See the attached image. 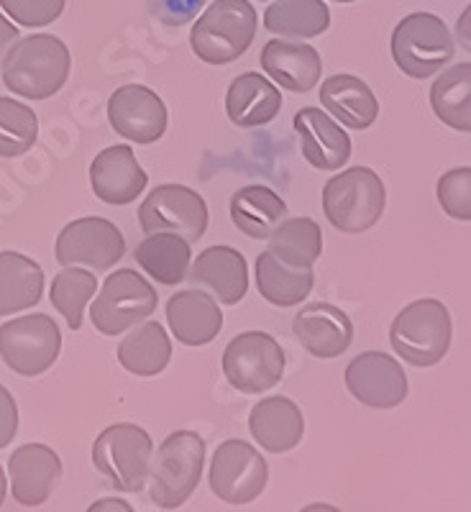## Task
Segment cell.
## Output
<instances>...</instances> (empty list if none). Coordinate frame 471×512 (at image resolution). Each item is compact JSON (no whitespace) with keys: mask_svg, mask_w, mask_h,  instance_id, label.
<instances>
[{"mask_svg":"<svg viewBox=\"0 0 471 512\" xmlns=\"http://www.w3.org/2000/svg\"><path fill=\"white\" fill-rule=\"evenodd\" d=\"M0 67L11 93L29 100H47L57 95L70 77L72 54L57 36L31 34L8 49Z\"/></svg>","mask_w":471,"mask_h":512,"instance_id":"1","label":"cell"},{"mask_svg":"<svg viewBox=\"0 0 471 512\" xmlns=\"http://www.w3.org/2000/svg\"><path fill=\"white\" fill-rule=\"evenodd\" d=\"M149 175L141 169L134 149L126 144L108 146L90 164V185L98 200L108 205H128L146 190Z\"/></svg>","mask_w":471,"mask_h":512,"instance_id":"18","label":"cell"},{"mask_svg":"<svg viewBox=\"0 0 471 512\" xmlns=\"http://www.w3.org/2000/svg\"><path fill=\"white\" fill-rule=\"evenodd\" d=\"M262 67L280 88L290 93H310L320 80L318 49L295 39H272L262 47Z\"/></svg>","mask_w":471,"mask_h":512,"instance_id":"20","label":"cell"},{"mask_svg":"<svg viewBox=\"0 0 471 512\" xmlns=\"http://www.w3.org/2000/svg\"><path fill=\"white\" fill-rule=\"evenodd\" d=\"M292 126L300 136L303 157L310 167L336 172L351 159V136L320 108H300Z\"/></svg>","mask_w":471,"mask_h":512,"instance_id":"19","label":"cell"},{"mask_svg":"<svg viewBox=\"0 0 471 512\" xmlns=\"http://www.w3.org/2000/svg\"><path fill=\"white\" fill-rule=\"evenodd\" d=\"M264 26L285 39H315L331 26V11L323 0H274L264 11Z\"/></svg>","mask_w":471,"mask_h":512,"instance_id":"31","label":"cell"},{"mask_svg":"<svg viewBox=\"0 0 471 512\" xmlns=\"http://www.w3.org/2000/svg\"><path fill=\"white\" fill-rule=\"evenodd\" d=\"M39 139V118L29 105L0 98V157H24Z\"/></svg>","mask_w":471,"mask_h":512,"instance_id":"35","label":"cell"},{"mask_svg":"<svg viewBox=\"0 0 471 512\" xmlns=\"http://www.w3.org/2000/svg\"><path fill=\"white\" fill-rule=\"evenodd\" d=\"M456 41H459L464 52L471 54V3L456 21Z\"/></svg>","mask_w":471,"mask_h":512,"instance_id":"41","label":"cell"},{"mask_svg":"<svg viewBox=\"0 0 471 512\" xmlns=\"http://www.w3.org/2000/svg\"><path fill=\"white\" fill-rule=\"evenodd\" d=\"M98 290V277L88 269H75V267H64L62 272L54 277L52 290H49V297H52V305L64 315L67 326L72 331H80L82 320H85V305L90 303V297Z\"/></svg>","mask_w":471,"mask_h":512,"instance_id":"34","label":"cell"},{"mask_svg":"<svg viewBox=\"0 0 471 512\" xmlns=\"http://www.w3.org/2000/svg\"><path fill=\"white\" fill-rule=\"evenodd\" d=\"M387 205L382 177L369 167H351L323 187V213L341 233H364L379 223Z\"/></svg>","mask_w":471,"mask_h":512,"instance_id":"3","label":"cell"},{"mask_svg":"<svg viewBox=\"0 0 471 512\" xmlns=\"http://www.w3.org/2000/svg\"><path fill=\"white\" fill-rule=\"evenodd\" d=\"M157 310V290L134 269H118L105 277L100 295L93 300L90 320L103 336H121L128 328Z\"/></svg>","mask_w":471,"mask_h":512,"instance_id":"10","label":"cell"},{"mask_svg":"<svg viewBox=\"0 0 471 512\" xmlns=\"http://www.w3.org/2000/svg\"><path fill=\"white\" fill-rule=\"evenodd\" d=\"M18 39H21V36H18L16 26H13L11 21H8V18L0 13V64H3L8 49H11Z\"/></svg>","mask_w":471,"mask_h":512,"instance_id":"40","label":"cell"},{"mask_svg":"<svg viewBox=\"0 0 471 512\" xmlns=\"http://www.w3.org/2000/svg\"><path fill=\"white\" fill-rule=\"evenodd\" d=\"M113 507H116V510H126V512H131V505H126V502H121V500H100L98 505L90 507V512H98V510H113Z\"/></svg>","mask_w":471,"mask_h":512,"instance_id":"42","label":"cell"},{"mask_svg":"<svg viewBox=\"0 0 471 512\" xmlns=\"http://www.w3.org/2000/svg\"><path fill=\"white\" fill-rule=\"evenodd\" d=\"M62 351V333L47 313L13 318L0 326V359L21 377H39L54 367Z\"/></svg>","mask_w":471,"mask_h":512,"instance_id":"9","label":"cell"},{"mask_svg":"<svg viewBox=\"0 0 471 512\" xmlns=\"http://www.w3.org/2000/svg\"><path fill=\"white\" fill-rule=\"evenodd\" d=\"M315 285L313 269H292L282 264L272 251L256 256V287L267 303L277 308H292L310 297Z\"/></svg>","mask_w":471,"mask_h":512,"instance_id":"29","label":"cell"},{"mask_svg":"<svg viewBox=\"0 0 471 512\" xmlns=\"http://www.w3.org/2000/svg\"><path fill=\"white\" fill-rule=\"evenodd\" d=\"M346 387L367 408L390 410L408 397V374L384 351H364L346 367Z\"/></svg>","mask_w":471,"mask_h":512,"instance_id":"14","label":"cell"},{"mask_svg":"<svg viewBox=\"0 0 471 512\" xmlns=\"http://www.w3.org/2000/svg\"><path fill=\"white\" fill-rule=\"evenodd\" d=\"M190 280L213 292L223 305H239L249 292V267L241 251L210 246L192 264Z\"/></svg>","mask_w":471,"mask_h":512,"instance_id":"21","label":"cell"},{"mask_svg":"<svg viewBox=\"0 0 471 512\" xmlns=\"http://www.w3.org/2000/svg\"><path fill=\"white\" fill-rule=\"evenodd\" d=\"M390 47L397 67L415 80L441 72L456 54L454 36L443 18L433 13H410L402 18L392 31Z\"/></svg>","mask_w":471,"mask_h":512,"instance_id":"7","label":"cell"},{"mask_svg":"<svg viewBox=\"0 0 471 512\" xmlns=\"http://www.w3.org/2000/svg\"><path fill=\"white\" fill-rule=\"evenodd\" d=\"M438 203L454 221H471V167H456L438 180Z\"/></svg>","mask_w":471,"mask_h":512,"instance_id":"36","label":"cell"},{"mask_svg":"<svg viewBox=\"0 0 471 512\" xmlns=\"http://www.w3.org/2000/svg\"><path fill=\"white\" fill-rule=\"evenodd\" d=\"M44 295V272L31 256L0 251V318L34 308Z\"/></svg>","mask_w":471,"mask_h":512,"instance_id":"27","label":"cell"},{"mask_svg":"<svg viewBox=\"0 0 471 512\" xmlns=\"http://www.w3.org/2000/svg\"><path fill=\"white\" fill-rule=\"evenodd\" d=\"M167 323L180 344L205 346L221 333L223 313L208 292L182 290L167 300Z\"/></svg>","mask_w":471,"mask_h":512,"instance_id":"22","label":"cell"},{"mask_svg":"<svg viewBox=\"0 0 471 512\" xmlns=\"http://www.w3.org/2000/svg\"><path fill=\"white\" fill-rule=\"evenodd\" d=\"M320 105L346 128L364 131L379 116V100L367 82L354 75H333L320 85Z\"/></svg>","mask_w":471,"mask_h":512,"instance_id":"25","label":"cell"},{"mask_svg":"<svg viewBox=\"0 0 471 512\" xmlns=\"http://www.w3.org/2000/svg\"><path fill=\"white\" fill-rule=\"evenodd\" d=\"M152 436L131 423L105 428L93 443V464L118 492H141L152 472Z\"/></svg>","mask_w":471,"mask_h":512,"instance_id":"6","label":"cell"},{"mask_svg":"<svg viewBox=\"0 0 471 512\" xmlns=\"http://www.w3.org/2000/svg\"><path fill=\"white\" fill-rule=\"evenodd\" d=\"M333 3H356V0H333Z\"/></svg>","mask_w":471,"mask_h":512,"instance_id":"44","label":"cell"},{"mask_svg":"<svg viewBox=\"0 0 471 512\" xmlns=\"http://www.w3.org/2000/svg\"><path fill=\"white\" fill-rule=\"evenodd\" d=\"M169 359L172 341L157 320H149L134 333H128L118 346V364L136 377H157L169 367Z\"/></svg>","mask_w":471,"mask_h":512,"instance_id":"30","label":"cell"},{"mask_svg":"<svg viewBox=\"0 0 471 512\" xmlns=\"http://www.w3.org/2000/svg\"><path fill=\"white\" fill-rule=\"evenodd\" d=\"M152 464V502L159 510H177L203 479L205 441L192 431H177L162 441Z\"/></svg>","mask_w":471,"mask_h":512,"instance_id":"5","label":"cell"},{"mask_svg":"<svg viewBox=\"0 0 471 512\" xmlns=\"http://www.w3.org/2000/svg\"><path fill=\"white\" fill-rule=\"evenodd\" d=\"M210 489L226 505H249L269 482L264 456L251 443L231 438L221 443L210 461Z\"/></svg>","mask_w":471,"mask_h":512,"instance_id":"11","label":"cell"},{"mask_svg":"<svg viewBox=\"0 0 471 512\" xmlns=\"http://www.w3.org/2000/svg\"><path fill=\"white\" fill-rule=\"evenodd\" d=\"M256 36V8L249 0H216L190 31V47L205 64L221 67L249 52Z\"/></svg>","mask_w":471,"mask_h":512,"instance_id":"2","label":"cell"},{"mask_svg":"<svg viewBox=\"0 0 471 512\" xmlns=\"http://www.w3.org/2000/svg\"><path fill=\"white\" fill-rule=\"evenodd\" d=\"M292 333L315 359H336L349 351L354 341V323L336 305L310 303L295 315Z\"/></svg>","mask_w":471,"mask_h":512,"instance_id":"17","label":"cell"},{"mask_svg":"<svg viewBox=\"0 0 471 512\" xmlns=\"http://www.w3.org/2000/svg\"><path fill=\"white\" fill-rule=\"evenodd\" d=\"M18 433V405L13 400L11 392L0 384V448H6L8 443L16 438Z\"/></svg>","mask_w":471,"mask_h":512,"instance_id":"39","label":"cell"},{"mask_svg":"<svg viewBox=\"0 0 471 512\" xmlns=\"http://www.w3.org/2000/svg\"><path fill=\"white\" fill-rule=\"evenodd\" d=\"M451 338V313L433 297H423L402 308L390 328L392 349L413 367H436L451 349Z\"/></svg>","mask_w":471,"mask_h":512,"instance_id":"4","label":"cell"},{"mask_svg":"<svg viewBox=\"0 0 471 512\" xmlns=\"http://www.w3.org/2000/svg\"><path fill=\"white\" fill-rule=\"evenodd\" d=\"M292 269H313L323 251V231L313 218H285L269 236V249Z\"/></svg>","mask_w":471,"mask_h":512,"instance_id":"33","label":"cell"},{"mask_svg":"<svg viewBox=\"0 0 471 512\" xmlns=\"http://www.w3.org/2000/svg\"><path fill=\"white\" fill-rule=\"evenodd\" d=\"M108 121L118 136L146 146L167 134L169 113L152 88L123 85L108 100Z\"/></svg>","mask_w":471,"mask_h":512,"instance_id":"15","label":"cell"},{"mask_svg":"<svg viewBox=\"0 0 471 512\" xmlns=\"http://www.w3.org/2000/svg\"><path fill=\"white\" fill-rule=\"evenodd\" d=\"M54 256L62 267H88L105 272L126 256V239L116 223L105 218H77L59 233Z\"/></svg>","mask_w":471,"mask_h":512,"instance_id":"13","label":"cell"},{"mask_svg":"<svg viewBox=\"0 0 471 512\" xmlns=\"http://www.w3.org/2000/svg\"><path fill=\"white\" fill-rule=\"evenodd\" d=\"M282 108V93L259 72H244L228 85L226 113L239 128L267 126Z\"/></svg>","mask_w":471,"mask_h":512,"instance_id":"24","label":"cell"},{"mask_svg":"<svg viewBox=\"0 0 471 512\" xmlns=\"http://www.w3.org/2000/svg\"><path fill=\"white\" fill-rule=\"evenodd\" d=\"M431 108L448 128L471 134V62L441 72L431 88Z\"/></svg>","mask_w":471,"mask_h":512,"instance_id":"32","label":"cell"},{"mask_svg":"<svg viewBox=\"0 0 471 512\" xmlns=\"http://www.w3.org/2000/svg\"><path fill=\"white\" fill-rule=\"evenodd\" d=\"M285 364V349L264 331L239 333L223 351V374L244 395H262L280 384Z\"/></svg>","mask_w":471,"mask_h":512,"instance_id":"8","label":"cell"},{"mask_svg":"<svg viewBox=\"0 0 471 512\" xmlns=\"http://www.w3.org/2000/svg\"><path fill=\"white\" fill-rule=\"evenodd\" d=\"M149 13L164 26H185L203 11L205 0H146Z\"/></svg>","mask_w":471,"mask_h":512,"instance_id":"38","label":"cell"},{"mask_svg":"<svg viewBox=\"0 0 471 512\" xmlns=\"http://www.w3.org/2000/svg\"><path fill=\"white\" fill-rule=\"evenodd\" d=\"M210 213L203 195L187 185L154 187L139 208V226L144 233L169 231L185 236L190 244L200 241L208 231Z\"/></svg>","mask_w":471,"mask_h":512,"instance_id":"12","label":"cell"},{"mask_svg":"<svg viewBox=\"0 0 471 512\" xmlns=\"http://www.w3.org/2000/svg\"><path fill=\"white\" fill-rule=\"evenodd\" d=\"M192 244L180 233H149L134 251V259L149 277L162 285H180L187 280Z\"/></svg>","mask_w":471,"mask_h":512,"instance_id":"28","label":"cell"},{"mask_svg":"<svg viewBox=\"0 0 471 512\" xmlns=\"http://www.w3.org/2000/svg\"><path fill=\"white\" fill-rule=\"evenodd\" d=\"M228 213L241 233L256 241H267L274 228L287 218V203L272 187L249 185L233 192Z\"/></svg>","mask_w":471,"mask_h":512,"instance_id":"26","label":"cell"},{"mask_svg":"<svg viewBox=\"0 0 471 512\" xmlns=\"http://www.w3.org/2000/svg\"><path fill=\"white\" fill-rule=\"evenodd\" d=\"M249 431L264 451L287 454L303 441L305 420L290 397L274 395L256 402L249 415Z\"/></svg>","mask_w":471,"mask_h":512,"instance_id":"23","label":"cell"},{"mask_svg":"<svg viewBox=\"0 0 471 512\" xmlns=\"http://www.w3.org/2000/svg\"><path fill=\"white\" fill-rule=\"evenodd\" d=\"M6 492H8V482H6V474H3V466H0V507L6 502Z\"/></svg>","mask_w":471,"mask_h":512,"instance_id":"43","label":"cell"},{"mask_svg":"<svg viewBox=\"0 0 471 512\" xmlns=\"http://www.w3.org/2000/svg\"><path fill=\"white\" fill-rule=\"evenodd\" d=\"M13 500L24 507H39L52 497L62 479V461L44 443H24L8 459Z\"/></svg>","mask_w":471,"mask_h":512,"instance_id":"16","label":"cell"},{"mask_svg":"<svg viewBox=\"0 0 471 512\" xmlns=\"http://www.w3.org/2000/svg\"><path fill=\"white\" fill-rule=\"evenodd\" d=\"M67 0H0V8L26 29L54 24L64 13Z\"/></svg>","mask_w":471,"mask_h":512,"instance_id":"37","label":"cell"}]
</instances>
